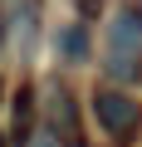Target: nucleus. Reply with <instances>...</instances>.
<instances>
[{
  "instance_id": "obj_1",
  "label": "nucleus",
  "mask_w": 142,
  "mask_h": 147,
  "mask_svg": "<svg viewBox=\"0 0 142 147\" xmlns=\"http://www.w3.org/2000/svg\"><path fill=\"white\" fill-rule=\"evenodd\" d=\"M142 64V10H118L103 39V69L113 79H132Z\"/></svg>"
},
{
  "instance_id": "obj_2",
  "label": "nucleus",
  "mask_w": 142,
  "mask_h": 147,
  "mask_svg": "<svg viewBox=\"0 0 142 147\" xmlns=\"http://www.w3.org/2000/svg\"><path fill=\"white\" fill-rule=\"evenodd\" d=\"M93 118H98V127L103 132H113V137H127L132 127H137V98H127L122 88H98L93 93Z\"/></svg>"
},
{
  "instance_id": "obj_3",
  "label": "nucleus",
  "mask_w": 142,
  "mask_h": 147,
  "mask_svg": "<svg viewBox=\"0 0 142 147\" xmlns=\"http://www.w3.org/2000/svg\"><path fill=\"white\" fill-rule=\"evenodd\" d=\"M30 127H34V108H30V88H20V98H15V142H30Z\"/></svg>"
},
{
  "instance_id": "obj_4",
  "label": "nucleus",
  "mask_w": 142,
  "mask_h": 147,
  "mask_svg": "<svg viewBox=\"0 0 142 147\" xmlns=\"http://www.w3.org/2000/svg\"><path fill=\"white\" fill-rule=\"evenodd\" d=\"M83 49H88V39H83V30L74 25V30L64 34V54H69V59H83Z\"/></svg>"
},
{
  "instance_id": "obj_5",
  "label": "nucleus",
  "mask_w": 142,
  "mask_h": 147,
  "mask_svg": "<svg viewBox=\"0 0 142 147\" xmlns=\"http://www.w3.org/2000/svg\"><path fill=\"white\" fill-rule=\"evenodd\" d=\"M0 147H5V142H0Z\"/></svg>"
}]
</instances>
